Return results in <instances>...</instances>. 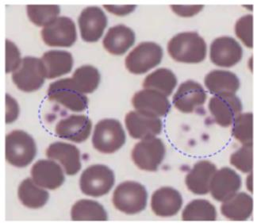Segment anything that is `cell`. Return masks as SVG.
I'll return each instance as SVG.
<instances>
[{"mask_svg": "<svg viewBox=\"0 0 257 223\" xmlns=\"http://www.w3.org/2000/svg\"><path fill=\"white\" fill-rule=\"evenodd\" d=\"M253 210V199L247 193H236L223 202L221 214L233 221H245L251 217Z\"/></svg>", "mask_w": 257, "mask_h": 223, "instance_id": "obj_24", "label": "cell"}, {"mask_svg": "<svg viewBox=\"0 0 257 223\" xmlns=\"http://www.w3.org/2000/svg\"><path fill=\"white\" fill-rule=\"evenodd\" d=\"M47 79H55L69 73L73 67V57L69 52L50 50L42 57Z\"/></svg>", "mask_w": 257, "mask_h": 223, "instance_id": "obj_25", "label": "cell"}, {"mask_svg": "<svg viewBox=\"0 0 257 223\" xmlns=\"http://www.w3.org/2000/svg\"><path fill=\"white\" fill-rule=\"evenodd\" d=\"M132 104L137 112L153 117H164L171 110L168 97L151 89L137 92L133 97Z\"/></svg>", "mask_w": 257, "mask_h": 223, "instance_id": "obj_14", "label": "cell"}, {"mask_svg": "<svg viewBox=\"0 0 257 223\" xmlns=\"http://www.w3.org/2000/svg\"><path fill=\"white\" fill-rule=\"evenodd\" d=\"M231 126L232 136L242 145L253 143V114H240Z\"/></svg>", "mask_w": 257, "mask_h": 223, "instance_id": "obj_33", "label": "cell"}, {"mask_svg": "<svg viewBox=\"0 0 257 223\" xmlns=\"http://www.w3.org/2000/svg\"><path fill=\"white\" fill-rule=\"evenodd\" d=\"M72 79L76 88L85 95L96 90L100 82V74L95 67L83 65L75 71Z\"/></svg>", "mask_w": 257, "mask_h": 223, "instance_id": "obj_31", "label": "cell"}, {"mask_svg": "<svg viewBox=\"0 0 257 223\" xmlns=\"http://www.w3.org/2000/svg\"><path fill=\"white\" fill-rule=\"evenodd\" d=\"M205 86L212 95L235 94L240 87L236 75L229 71L214 70L205 77Z\"/></svg>", "mask_w": 257, "mask_h": 223, "instance_id": "obj_26", "label": "cell"}, {"mask_svg": "<svg viewBox=\"0 0 257 223\" xmlns=\"http://www.w3.org/2000/svg\"><path fill=\"white\" fill-rule=\"evenodd\" d=\"M216 171L217 168L210 161L197 162L186 176L187 188L195 195H206L210 192V182Z\"/></svg>", "mask_w": 257, "mask_h": 223, "instance_id": "obj_22", "label": "cell"}, {"mask_svg": "<svg viewBox=\"0 0 257 223\" xmlns=\"http://www.w3.org/2000/svg\"><path fill=\"white\" fill-rule=\"evenodd\" d=\"M125 142V133L119 121L106 119L97 123L92 137V145L97 151L105 154L115 153Z\"/></svg>", "mask_w": 257, "mask_h": 223, "instance_id": "obj_4", "label": "cell"}, {"mask_svg": "<svg viewBox=\"0 0 257 223\" xmlns=\"http://www.w3.org/2000/svg\"><path fill=\"white\" fill-rule=\"evenodd\" d=\"M183 205L181 194L172 187H161L153 193L152 210L160 217H172L178 214Z\"/></svg>", "mask_w": 257, "mask_h": 223, "instance_id": "obj_21", "label": "cell"}, {"mask_svg": "<svg viewBox=\"0 0 257 223\" xmlns=\"http://www.w3.org/2000/svg\"><path fill=\"white\" fill-rule=\"evenodd\" d=\"M165 144L156 137L145 138L132 150V160L138 168L148 172H155L165 158Z\"/></svg>", "mask_w": 257, "mask_h": 223, "instance_id": "obj_8", "label": "cell"}, {"mask_svg": "<svg viewBox=\"0 0 257 223\" xmlns=\"http://www.w3.org/2000/svg\"><path fill=\"white\" fill-rule=\"evenodd\" d=\"M104 8L115 16H124L134 12L136 6H104Z\"/></svg>", "mask_w": 257, "mask_h": 223, "instance_id": "obj_39", "label": "cell"}, {"mask_svg": "<svg viewBox=\"0 0 257 223\" xmlns=\"http://www.w3.org/2000/svg\"><path fill=\"white\" fill-rule=\"evenodd\" d=\"M47 96L49 100L58 102L74 112H84L88 106V98L76 88L72 78L50 83Z\"/></svg>", "mask_w": 257, "mask_h": 223, "instance_id": "obj_5", "label": "cell"}, {"mask_svg": "<svg viewBox=\"0 0 257 223\" xmlns=\"http://www.w3.org/2000/svg\"><path fill=\"white\" fill-rule=\"evenodd\" d=\"M37 147L34 138L23 131H14L7 135L5 156L9 164L18 168L31 165L36 157Z\"/></svg>", "mask_w": 257, "mask_h": 223, "instance_id": "obj_2", "label": "cell"}, {"mask_svg": "<svg viewBox=\"0 0 257 223\" xmlns=\"http://www.w3.org/2000/svg\"><path fill=\"white\" fill-rule=\"evenodd\" d=\"M31 173L34 183L46 189H57L65 180L61 165L51 159L37 161L33 165Z\"/></svg>", "mask_w": 257, "mask_h": 223, "instance_id": "obj_20", "label": "cell"}, {"mask_svg": "<svg viewBox=\"0 0 257 223\" xmlns=\"http://www.w3.org/2000/svg\"><path fill=\"white\" fill-rule=\"evenodd\" d=\"M163 49L155 42H142L125 57V68L131 73H146L161 64Z\"/></svg>", "mask_w": 257, "mask_h": 223, "instance_id": "obj_7", "label": "cell"}, {"mask_svg": "<svg viewBox=\"0 0 257 223\" xmlns=\"http://www.w3.org/2000/svg\"><path fill=\"white\" fill-rule=\"evenodd\" d=\"M115 182L113 171L106 165H94L83 171L80 187L84 195L100 197L110 192Z\"/></svg>", "mask_w": 257, "mask_h": 223, "instance_id": "obj_6", "label": "cell"}, {"mask_svg": "<svg viewBox=\"0 0 257 223\" xmlns=\"http://www.w3.org/2000/svg\"><path fill=\"white\" fill-rule=\"evenodd\" d=\"M114 207L127 214L140 213L147 206L146 187L135 181H125L116 187L113 194Z\"/></svg>", "mask_w": 257, "mask_h": 223, "instance_id": "obj_3", "label": "cell"}, {"mask_svg": "<svg viewBox=\"0 0 257 223\" xmlns=\"http://www.w3.org/2000/svg\"><path fill=\"white\" fill-rule=\"evenodd\" d=\"M78 24L82 39L92 43L102 38L107 26V18L100 8L88 7L82 11Z\"/></svg>", "mask_w": 257, "mask_h": 223, "instance_id": "obj_12", "label": "cell"}, {"mask_svg": "<svg viewBox=\"0 0 257 223\" xmlns=\"http://www.w3.org/2000/svg\"><path fill=\"white\" fill-rule=\"evenodd\" d=\"M172 12L182 17H192L199 13L203 6H171Z\"/></svg>", "mask_w": 257, "mask_h": 223, "instance_id": "obj_38", "label": "cell"}, {"mask_svg": "<svg viewBox=\"0 0 257 223\" xmlns=\"http://www.w3.org/2000/svg\"><path fill=\"white\" fill-rule=\"evenodd\" d=\"M217 216L215 206L205 199L191 201L182 213L184 221H215Z\"/></svg>", "mask_w": 257, "mask_h": 223, "instance_id": "obj_30", "label": "cell"}, {"mask_svg": "<svg viewBox=\"0 0 257 223\" xmlns=\"http://www.w3.org/2000/svg\"><path fill=\"white\" fill-rule=\"evenodd\" d=\"M207 95L200 83L187 80L181 83L173 96L175 107L183 113H192L206 102Z\"/></svg>", "mask_w": 257, "mask_h": 223, "instance_id": "obj_16", "label": "cell"}, {"mask_svg": "<svg viewBox=\"0 0 257 223\" xmlns=\"http://www.w3.org/2000/svg\"><path fill=\"white\" fill-rule=\"evenodd\" d=\"M41 36L51 47H71L77 40L76 25L70 18L61 16L44 27Z\"/></svg>", "mask_w": 257, "mask_h": 223, "instance_id": "obj_10", "label": "cell"}, {"mask_svg": "<svg viewBox=\"0 0 257 223\" xmlns=\"http://www.w3.org/2000/svg\"><path fill=\"white\" fill-rule=\"evenodd\" d=\"M241 178L231 168L216 171L210 182V191L215 200L225 202L233 196L241 187Z\"/></svg>", "mask_w": 257, "mask_h": 223, "instance_id": "obj_17", "label": "cell"}, {"mask_svg": "<svg viewBox=\"0 0 257 223\" xmlns=\"http://www.w3.org/2000/svg\"><path fill=\"white\" fill-rule=\"evenodd\" d=\"M242 57L243 49L234 38L220 37L210 45V61L217 66L230 68L240 61Z\"/></svg>", "mask_w": 257, "mask_h": 223, "instance_id": "obj_13", "label": "cell"}, {"mask_svg": "<svg viewBox=\"0 0 257 223\" xmlns=\"http://www.w3.org/2000/svg\"><path fill=\"white\" fill-rule=\"evenodd\" d=\"M19 115V106L15 98L6 95V123L10 124L17 120Z\"/></svg>", "mask_w": 257, "mask_h": 223, "instance_id": "obj_37", "label": "cell"}, {"mask_svg": "<svg viewBox=\"0 0 257 223\" xmlns=\"http://www.w3.org/2000/svg\"><path fill=\"white\" fill-rule=\"evenodd\" d=\"M125 124L128 135L135 139L141 140L161 135L163 130V123L160 118L146 116L137 110L127 114Z\"/></svg>", "mask_w": 257, "mask_h": 223, "instance_id": "obj_15", "label": "cell"}, {"mask_svg": "<svg viewBox=\"0 0 257 223\" xmlns=\"http://www.w3.org/2000/svg\"><path fill=\"white\" fill-rule=\"evenodd\" d=\"M29 19L38 27H47L58 18L61 8L57 5H28Z\"/></svg>", "mask_w": 257, "mask_h": 223, "instance_id": "obj_32", "label": "cell"}, {"mask_svg": "<svg viewBox=\"0 0 257 223\" xmlns=\"http://www.w3.org/2000/svg\"><path fill=\"white\" fill-rule=\"evenodd\" d=\"M91 129L92 123L87 116L72 115L57 123L55 133L59 138L81 143L89 138Z\"/></svg>", "mask_w": 257, "mask_h": 223, "instance_id": "obj_18", "label": "cell"}, {"mask_svg": "<svg viewBox=\"0 0 257 223\" xmlns=\"http://www.w3.org/2000/svg\"><path fill=\"white\" fill-rule=\"evenodd\" d=\"M235 34L246 47L253 48V16L247 15L237 20Z\"/></svg>", "mask_w": 257, "mask_h": 223, "instance_id": "obj_35", "label": "cell"}, {"mask_svg": "<svg viewBox=\"0 0 257 223\" xmlns=\"http://www.w3.org/2000/svg\"><path fill=\"white\" fill-rule=\"evenodd\" d=\"M142 85L145 89H151L169 97L177 85V78L168 68H158L146 76Z\"/></svg>", "mask_w": 257, "mask_h": 223, "instance_id": "obj_28", "label": "cell"}, {"mask_svg": "<svg viewBox=\"0 0 257 223\" xmlns=\"http://www.w3.org/2000/svg\"><path fill=\"white\" fill-rule=\"evenodd\" d=\"M209 110L216 123L222 127H229L241 114V101L235 94H221L212 97L209 102Z\"/></svg>", "mask_w": 257, "mask_h": 223, "instance_id": "obj_11", "label": "cell"}, {"mask_svg": "<svg viewBox=\"0 0 257 223\" xmlns=\"http://www.w3.org/2000/svg\"><path fill=\"white\" fill-rule=\"evenodd\" d=\"M230 164L243 173H249L253 169V143L243 145L231 155Z\"/></svg>", "mask_w": 257, "mask_h": 223, "instance_id": "obj_34", "label": "cell"}, {"mask_svg": "<svg viewBox=\"0 0 257 223\" xmlns=\"http://www.w3.org/2000/svg\"><path fill=\"white\" fill-rule=\"evenodd\" d=\"M71 217L74 221H106L108 216L104 207L99 202L81 199L72 206Z\"/></svg>", "mask_w": 257, "mask_h": 223, "instance_id": "obj_29", "label": "cell"}, {"mask_svg": "<svg viewBox=\"0 0 257 223\" xmlns=\"http://www.w3.org/2000/svg\"><path fill=\"white\" fill-rule=\"evenodd\" d=\"M136 36L131 28L124 25H117L109 29L102 45L108 53L120 56L128 51L135 43Z\"/></svg>", "mask_w": 257, "mask_h": 223, "instance_id": "obj_23", "label": "cell"}, {"mask_svg": "<svg viewBox=\"0 0 257 223\" xmlns=\"http://www.w3.org/2000/svg\"><path fill=\"white\" fill-rule=\"evenodd\" d=\"M23 59L17 46L9 40H6V73L14 72L20 66Z\"/></svg>", "mask_w": 257, "mask_h": 223, "instance_id": "obj_36", "label": "cell"}, {"mask_svg": "<svg viewBox=\"0 0 257 223\" xmlns=\"http://www.w3.org/2000/svg\"><path fill=\"white\" fill-rule=\"evenodd\" d=\"M206 43L195 32L176 34L168 44V53L178 62L197 64L204 61L206 57Z\"/></svg>", "mask_w": 257, "mask_h": 223, "instance_id": "obj_1", "label": "cell"}, {"mask_svg": "<svg viewBox=\"0 0 257 223\" xmlns=\"http://www.w3.org/2000/svg\"><path fill=\"white\" fill-rule=\"evenodd\" d=\"M18 195L22 203L31 209H38L45 206L49 197V192L34 183L31 178H27L20 183Z\"/></svg>", "mask_w": 257, "mask_h": 223, "instance_id": "obj_27", "label": "cell"}, {"mask_svg": "<svg viewBox=\"0 0 257 223\" xmlns=\"http://www.w3.org/2000/svg\"><path fill=\"white\" fill-rule=\"evenodd\" d=\"M46 156L49 159L59 161L68 176L77 174L81 169L80 150L72 144L61 142L50 144Z\"/></svg>", "mask_w": 257, "mask_h": 223, "instance_id": "obj_19", "label": "cell"}, {"mask_svg": "<svg viewBox=\"0 0 257 223\" xmlns=\"http://www.w3.org/2000/svg\"><path fill=\"white\" fill-rule=\"evenodd\" d=\"M247 188L250 192H253V185H252V173L250 172V175H248V178H247Z\"/></svg>", "mask_w": 257, "mask_h": 223, "instance_id": "obj_40", "label": "cell"}, {"mask_svg": "<svg viewBox=\"0 0 257 223\" xmlns=\"http://www.w3.org/2000/svg\"><path fill=\"white\" fill-rule=\"evenodd\" d=\"M46 78L42 59L33 57H24L19 68L12 74L14 83L24 92H33L40 89Z\"/></svg>", "mask_w": 257, "mask_h": 223, "instance_id": "obj_9", "label": "cell"}]
</instances>
